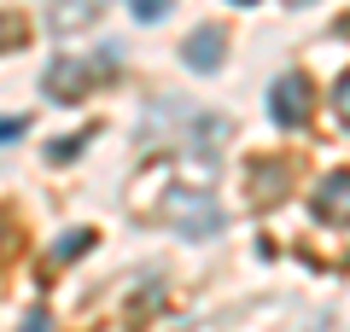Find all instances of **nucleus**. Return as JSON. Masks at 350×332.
<instances>
[{
    "label": "nucleus",
    "mask_w": 350,
    "mask_h": 332,
    "mask_svg": "<svg viewBox=\"0 0 350 332\" xmlns=\"http://www.w3.org/2000/svg\"><path fill=\"white\" fill-rule=\"evenodd\" d=\"M228 6H257V0H228Z\"/></svg>",
    "instance_id": "4468645a"
},
{
    "label": "nucleus",
    "mask_w": 350,
    "mask_h": 332,
    "mask_svg": "<svg viewBox=\"0 0 350 332\" xmlns=\"http://www.w3.org/2000/svg\"><path fill=\"white\" fill-rule=\"evenodd\" d=\"M333 111H338V123L350 128V70L338 76V87H333Z\"/></svg>",
    "instance_id": "9b49d317"
},
{
    "label": "nucleus",
    "mask_w": 350,
    "mask_h": 332,
    "mask_svg": "<svg viewBox=\"0 0 350 332\" xmlns=\"http://www.w3.org/2000/svg\"><path fill=\"white\" fill-rule=\"evenodd\" d=\"M117 70H123V53H117V47L94 53V59H82V53H59V59L47 64V76H41V87H47L53 105H76V99H88L105 76H117Z\"/></svg>",
    "instance_id": "f03ea898"
},
{
    "label": "nucleus",
    "mask_w": 350,
    "mask_h": 332,
    "mask_svg": "<svg viewBox=\"0 0 350 332\" xmlns=\"http://www.w3.org/2000/svg\"><path fill=\"white\" fill-rule=\"evenodd\" d=\"M286 6H315V0H286Z\"/></svg>",
    "instance_id": "2eb2a0df"
},
{
    "label": "nucleus",
    "mask_w": 350,
    "mask_h": 332,
    "mask_svg": "<svg viewBox=\"0 0 350 332\" xmlns=\"http://www.w3.org/2000/svg\"><path fill=\"white\" fill-rule=\"evenodd\" d=\"M82 251H94V234L76 227V239H59V245H53V262H70V257H82Z\"/></svg>",
    "instance_id": "9d476101"
},
{
    "label": "nucleus",
    "mask_w": 350,
    "mask_h": 332,
    "mask_svg": "<svg viewBox=\"0 0 350 332\" xmlns=\"http://www.w3.org/2000/svg\"><path fill=\"white\" fill-rule=\"evenodd\" d=\"M12 47H29V18L18 6H6L0 12V53H12Z\"/></svg>",
    "instance_id": "0eeeda50"
},
{
    "label": "nucleus",
    "mask_w": 350,
    "mask_h": 332,
    "mask_svg": "<svg viewBox=\"0 0 350 332\" xmlns=\"http://www.w3.org/2000/svg\"><path fill=\"white\" fill-rule=\"evenodd\" d=\"M181 64H187L193 76H216L228 64V36L216 24H204V29H193L187 41H181Z\"/></svg>",
    "instance_id": "20e7f679"
},
{
    "label": "nucleus",
    "mask_w": 350,
    "mask_h": 332,
    "mask_svg": "<svg viewBox=\"0 0 350 332\" xmlns=\"http://www.w3.org/2000/svg\"><path fill=\"white\" fill-rule=\"evenodd\" d=\"M94 140V128H82V135H64V140H53L47 146V163H64V158H82V146Z\"/></svg>",
    "instance_id": "1a4fd4ad"
},
{
    "label": "nucleus",
    "mask_w": 350,
    "mask_h": 332,
    "mask_svg": "<svg viewBox=\"0 0 350 332\" xmlns=\"http://www.w3.org/2000/svg\"><path fill=\"white\" fill-rule=\"evenodd\" d=\"M18 332H47V309H29V320H24Z\"/></svg>",
    "instance_id": "ddd939ff"
},
{
    "label": "nucleus",
    "mask_w": 350,
    "mask_h": 332,
    "mask_svg": "<svg viewBox=\"0 0 350 332\" xmlns=\"http://www.w3.org/2000/svg\"><path fill=\"white\" fill-rule=\"evenodd\" d=\"M100 18H105V0H53L47 24H53V36H76V29L100 24Z\"/></svg>",
    "instance_id": "423d86ee"
},
{
    "label": "nucleus",
    "mask_w": 350,
    "mask_h": 332,
    "mask_svg": "<svg viewBox=\"0 0 350 332\" xmlns=\"http://www.w3.org/2000/svg\"><path fill=\"white\" fill-rule=\"evenodd\" d=\"M24 135H29V117H0V146H12Z\"/></svg>",
    "instance_id": "f8f14e48"
},
{
    "label": "nucleus",
    "mask_w": 350,
    "mask_h": 332,
    "mask_svg": "<svg viewBox=\"0 0 350 332\" xmlns=\"http://www.w3.org/2000/svg\"><path fill=\"white\" fill-rule=\"evenodd\" d=\"M175 12V0H129V18L135 24H163Z\"/></svg>",
    "instance_id": "6e6552de"
},
{
    "label": "nucleus",
    "mask_w": 350,
    "mask_h": 332,
    "mask_svg": "<svg viewBox=\"0 0 350 332\" xmlns=\"http://www.w3.org/2000/svg\"><path fill=\"white\" fill-rule=\"evenodd\" d=\"M146 216L163 221V227H175V234H187V239L222 234V204H216V193L204 181H170L158 204H146Z\"/></svg>",
    "instance_id": "f257e3e1"
},
{
    "label": "nucleus",
    "mask_w": 350,
    "mask_h": 332,
    "mask_svg": "<svg viewBox=\"0 0 350 332\" xmlns=\"http://www.w3.org/2000/svg\"><path fill=\"white\" fill-rule=\"evenodd\" d=\"M310 210H315V221H327V227H350V169L321 175V186L310 193Z\"/></svg>",
    "instance_id": "39448f33"
},
{
    "label": "nucleus",
    "mask_w": 350,
    "mask_h": 332,
    "mask_svg": "<svg viewBox=\"0 0 350 332\" xmlns=\"http://www.w3.org/2000/svg\"><path fill=\"white\" fill-rule=\"evenodd\" d=\"M315 111V87L304 70H280L275 82H269V117H275L280 128H304Z\"/></svg>",
    "instance_id": "7ed1b4c3"
}]
</instances>
